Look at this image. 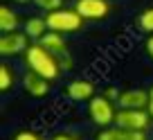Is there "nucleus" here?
Segmentation results:
<instances>
[{
  "instance_id": "obj_5",
  "label": "nucleus",
  "mask_w": 153,
  "mask_h": 140,
  "mask_svg": "<svg viewBox=\"0 0 153 140\" xmlns=\"http://www.w3.org/2000/svg\"><path fill=\"white\" fill-rule=\"evenodd\" d=\"M153 118L149 109H120L115 115V124L124 129H135V131H146L151 127Z\"/></svg>"
},
{
  "instance_id": "obj_22",
  "label": "nucleus",
  "mask_w": 153,
  "mask_h": 140,
  "mask_svg": "<svg viewBox=\"0 0 153 140\" xmlns=\"http://www.w3.org/2000/svg\"><path fill=\"white\" fill-rule=\"evenodd\" d=\"M11 2H16V5H34V0H11Z\"/></svg>"
},
{
  "instance_id": "obj_1",
  "label": "nucleus",
  "mask_w": 153,
  "mask_h": 140,
  "mask_svg": "<svg viewBox=\"0 0 153 140\" xmlns=\"http://www.w3.org/2000/svg\"><path fill=\"white\" fill-rule=\"evenodd\" d=\"M23 57H25L27 70H34V73H38L41 77L50 79V82L59 79V75H61V63H59V59L54 57L50 50H45L43 45L38 43V41L34 45H29Z\"/></svg>"
},
{
  "instance_id": "obj_20",
  "label": "nucleus",
  "mask_w": 153,
  "mask_h": 140,
  "mask_svg": "<svg viewBox=\"0 0 153 140\" xmlns=\"http://www.w3.org/2000/svg\"><path fill=\"white\" fill-rule=\"evenodd\" d=\"M52 140H79V138H76L74 133H56Z\"/></svg>"
},
{
  "instance_id": "obj_10",
  "label": "nucleus",
  "mask_w": 153,
  "mask_h": 140,
  "mask_svg": "<svg viewBox=\"0 0 153 140\" xmlns=\"http://www.w3.org/2000/svg\"><path fill=\"white\" fill-rule=\"evenodd\" d=\"M95 140H146V131H135V129H124V127H106L99 129Z\"/></svg>"
},
{
  "instance_id": "obj_19",
  "label": "nucleus",
  "mask_w": 153,
  "mask_h": 140,
  "mask_svg": "<svg viewBox=\"0 0 153 140\" xmlns=\"http://www.w3.org/2000/svg\"><path fill=\"white\" fill-rule=\"evenodd\" d=\"M144 50H146V54L151 57V61H153V34H149L146 43H144Z\"/></svg>"
},
{
  "instance_id": "obj_17",
  "label": "nucleus",
  "mask_w": 153,
  "mask_h": 140,
  "mask_svg": "<svg viewBox=\"0 0 153 140\" xmlns=\"http://www.w3.org/2000/svg\"><path fill=\"white\" fill-rule=\"evenodd\" d=\"M14 140H43V138H41V136H38L36 131L25 129V131H18V133L14 136Z\"/></svg>"
},
{
  "instance_id": "obj_4",
  "label": "nucleus",
  "mask_w": 153,
  "mask_h": 140,
  "mask_svg": "<svg viewBox=\"0 0 153 140\" xmlns=\"http://www.w3.org/2000/svg\"><path fill=\"white\" fill-rule=\"evenodd\" d=\"M117 102L108 100L106 95H95L90 102H88V115H90L92 124L99 127V129H106V127L115 124V115H117V109H115Z\"/></svg>"
},
{
  "instance_id": "obj_8",
  "label": "nucleus",
  "mask_w": 153,
  "mask_h": 140,
  "mask_svg": "<svg viewBox=\"0 0 153 140\" xmlns=\"http://www.w3.org/2000/svg\"><path fill=\"white\" fill-rule=\"evenodd\" d=\"M50 86H52V82L41 77V75L34 73V70H27V73L23 75V91L27 93L29 97H34V100L45 97L50 93Z\"/></svg>"
},
{
  "instance_id": "obj_18",
  "label": "nucleus",
  "mask_w": 153,
  "mask_h": 140,
  "mask_svg": "<svg viewBox=\"0 0 153 140\" xmlns=\"http://www.w3.org/2000/svg\"><path fill=\"white\" fill-rule=\"evenodd\" d=\"M120 93H122V91H117V88H115V86H108V88H104V93H101V95H106V97H108V100L117 102V97H120Z\"/></svg>"
},
{
  "instance_id": "obj_13",
  "label": "nucleus",
  "mask_w": 153,
  "mask_h": 140,
  "mask_svg": "<svg viewBox=\"0 0 153 140\" xmlns=\"http://www.w3.org/2000/svg\"><path fill=\"white\" fill-rule=\"evenodd\" d=\"M18 25H20L18 14H16L9 5H0V29H2V34L16 32V29H18Z\"/></svg>"
},
{
  "instance_id": "obj_6",
  "label": "nucleus",
  "mask_w": 153,
  "mask_h": 140,
  "mask_svg": "<svg viewBox=\"0 0 153 140\" xmlns=\"http://www.w3.org/2000/svg\"><path fill=\"white\" fill-rule=\"evenodd\" d=\"M29 48V36L25 32H7L0 36V54L2 57H18L25 54Z\"/></svg>"
},
{
  "instance_id": "obj_21",
  "label": "nucleus",
  "mask_w": 153,
  "mask_h": 140,
  "mask_svg": "<svg viewBox=\"0 0 153 140\" xmlns=\"http://www.w3.org/2000/svg\"><path fill=\"white\" fill-rule=\"evenodd\" d=\"M149 113H151V118H153V86L151 88H149Z\"/></svg>"
},
{
  "instance_id": "obj_7",
  "label": "nucleus",
  "mask_w": 153,
  "mask_h": 140,
  "mask_svg": "<svg viewBox=\"0 0 153 140\" xmlns=\"http://www.w3.org/2000/svg\"><path fill=\"white\" fill-rule=\"evenodd\" d=\"M74 9L86 20H104L110 14L108 0H74Z\"/></svg>"
},
{
  "instance_id": "obj_3",
  "label": "nucleus",
  "mask_w": 153,
  "mask_h": 140,
  "mask_svg": "<svg viewBox=\"0 0 153 140\" xmlns=\"http://www.w3.org/2000/svg\"><path fill=\"white\" fill-rule=\"evenodd\" d=\"M38 43L43 45L45 50H50V52H52L54 57L59 59V63H61V70H72V68H74V59H72L70 48H68L65 34L48 29V32H45L43 36L38 39Z\"/></svg>"
},
{
  "instance_id": "obj_2",
  "label": "nucleus",
  "mask_w": 153,
  "mask_h": 140,
  "mask_svg": "<svg viewBox=\"0 0 153 140\" xmlns=\"http://www.w3.org/2000/svg\"><path fill=\"white\" fill-rule=\"evenodd\" d=\"M45 20H48V27L52 29V32H61V34L79 32V29L83 27V23H86V18L76 9H65V7L45 14Z\"/></svg>"
},
{
  "instance_id": "obj_9",
  "label": "nucleus",
  "mask_w": 153,
  "mask_h": 140,
  "mask_svg": "<svg viewBox=\"0 0 153 140\" xmlns=\"http://www.w3.org/2000/svg\"><path fill=\"white\" fill-rule=\"evenodd\" d=\"M95 93V84L90 79H72L65 86V97L72 102H90Z\"/></svg>"
},
{
  "instance_id": "obj_11",
  "label": "nucleus",
  "mask_w": 153,
  "mask_h": 140,
  "mask_svg": "<svg viewBox=\"0 0 153 140\" xmlns=\"http://www.w3.org/2000/svg\"><path fill=\"white\" fill-rule=\"evenodd\" d=\"M120 109H146L149 106V91L142 88H126L117 97Z\"/></svg>"
},
{
  "instance_id": "obj_12",
  "label": "nucleus",
  "mask_w": 153,
  "mask_h": 140,
  "mask_svg": "<svg viewBox=\"0 0 153 140\" xmlns=\"http://www.w3.org/2000/svg\"><path fill=\"white\" fill-rule=\"evenodd\" d=\"M48 29H50L48 27V20H45L43 16H29V18L23 23V32L27 34L29 39H34V41H38Z\"/></svg>"
},
{
  "instance_id": "obj_16",
  "label": "nucleus",
  "mask_w": 153,
  "mask_h": 140,
  "mask_svg": "<svg viewBox=\"0 0 153 140\" xmlns=\"http://www.w3.org/2000/svg\"><path fill=\"white\" fill-rule=\"evenodd\" d=\"M34 5H36L41 11L50 14V11H56V9H61V7H63V0H34Z\"/></svg>"
},
{
  "instance_id": "obj_15",
  "label": "nucleus",
  "mask_w": 153,
  "mask_h": 140,
  "mask_svg": "<svg viewBox=\"0 0 153 140\" xmlns=\"http://www.w3.org/2000/svg\"><path fill=\"white\" fill-rule=\"evenodd\" d=\"M137 27L142 29V32H146V34H153V7L144 9L142 14L137 16Z\"/></svg>"
},
{
  "instance_id": "obj_14",
  "label": "nucleus",
  "mask_w": 153,
  "mask_h": 140,
  "mask_svg": "<svg viewBox=\"0 0 153 140\" xmlns=\"http://www.w3.org/2000/svg\"><path fill=\"white\" fill-rule=\"evenodd\" d=\"M14 82H16L14 70H11L7 63H2V66H0V91H2V93L9 91V88L14 86Z\"/></svg>"
}]
</instances>
